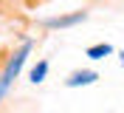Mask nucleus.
<instances>
[{
    "instance_id": "nucleus-1",
    "label": "nucleus",
    "mask_w": 124,
    "mask_h": 113,
    "mask_svg": "<svg viewBox=\"0 0 124 113\" xmlns=\"http://www.w3.org/2000/svg\"><path fill=\"white\" fill-rule=\"evenodd\" d=\"M31 54V40H25L20 48H17L11 57H8V62H6V68H3V74H0V102H3V96L8 93V88H11V82L17 79V74L23 71V65H25V57Z\"/></svg>"
},
{
    "instance_id": "nucleus-2",
    "label": "nucleus",
    "mask_w": 124,
    "mask_h": 113,
    "mask_svg": "<svg viewBox=\"0 0 124 113\" xmlns=\"http://www.w3.org/2000/svg\"><path fill=\"white\" fill-rule=\"evenodd\" d=\"M87 20V11H73V14H59V17H45L42 26L45 28H70V26H79V23Z\"/></svg>"
},
{
    "instance_id": "nucleus-3",
    "label": "nucleus",
    "mask_w": 124,
    "mask_h": 113,
    "mask_svg": "<svg viewBox=\"0 0 124 113\" xmlns=\"http://www.w3.org/2000/svg\"><path fill=\"white\" fill-rule=\"evenodd\" d=\"M96 79H99L96 71H73V74L65 79V85H68V88H79V85H93Z\"/></svg>"
},
{
    "instance_id": "nucleus-4",
    "label": "nucleus",
    "mask_w": 124,
    "mask_h": 113,
    "mask_svg": "<svg viewBox=\"0 0 124 113\" xmlns=\"http://www.w3.org/2000/svg\"><path fill=\"white\" fill-rule=\"evenodd\" d=\"M107 54H113V45L110 43H99V45H90V48L85 51V57L87 60H104Z\"/></svg>"
},
{
    "instance_id": "nucleus-5",
    "label": "nucleus",
    "mask_w": 124,
    "mask_h": 113,
    "mask_svg": "<svg viewBox=\"0 0 124 113\" xmlns=\"http://www.w3.org/2000/svg\"><path fill=\"white\" fill-rule=\"evenodd\" d=\"M45 74H48V62H45V60H39L37 65L31 68L28 79H31V82H34V85H39V82H42V79H45Z\"/></svg>"
},
{
    "instance_id": "nucleus-6",
    "label": "nucleus",
    "mask_w": 124,
    "mask_h": 113,
    "mask_svg": "<svg viewBox=\"0 0 124 113\" xmlns=\"http://www.w3.org/2000/svg\"><path fill=\"white\" fill-rule=\"evenodd\" d=\"M121 65H124V57H121Z\"/></svg>"
}]
</instances>
